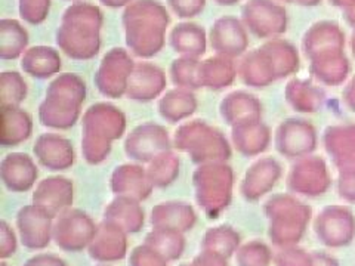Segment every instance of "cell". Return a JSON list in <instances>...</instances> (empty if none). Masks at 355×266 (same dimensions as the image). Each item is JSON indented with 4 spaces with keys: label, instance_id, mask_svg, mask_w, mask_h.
<instances>
[{
    "label": "cell",
    "instance_id": "obj_1",
    "mask_svg": "<svg viewBox=\"0 0 355 266\" xmlns=\"http://www.w3.org/2000/svg\"><path fill=\"white\" fill-rule=\"evenodd\" d=\"M231 170L222 164H209L194 173L196 200L209 218H218L231 202Z\"/></svg>",
    "mask_w": 355,
    "mask_h": 266
},
{
    "label": "cell",
    "instance_id": "obj_2",
    "mask_svg": "<svg viewBox=\"0 0 355 266\" xmlns=\"http://www.w3.org/2000/svg\"><path fill=\"white\" fill-rule=\"evenodd\" d=\"M98 227L87 213L77 209H67L53 224V240L65 251L77 253L92 242Z\"/></svg>",
    "mask_w": 355,
    "mask_h": 266
},
{
    "label": "cell",
    "instance_id": "obj_3",
    "mask_svg": "<svg viewBox=\"0 0 355 266\" xmlns=\"http://www.w3.org/2000/svg\"><path fill=\"white\" fill-rule=\"evenodd\" d=\"M53 216L37 204L22 207L17 215V227L22 246L28 250H42L53 238Z\"/></svg>",
    "mask_w": 355,
    "mask_h": 266
},
{
    "label": "cell",
    "instance_id": "obj_4",
    "mask_svg": "<svg viewBox=\"0 0 355 266\" xmlns=\"http://www.w3.org/2000/svg\"><path fill=\"white\" fill-rule=\"evenodd\" d=\"M89 256L101 263L121 260L126 256V232L111 222L104 220L98 227L96 234L89 244Z\"/></svg>",
    "mask_w": 355,
    "mask_h": 266
},
{
    "label": "cell",
    "instance_id": "obj_5",
    "mask_svg": "<svg viewBox=\"0 0 355 266\" xmlns=\"http://www.w3.org/2000/svg\"><path fill=\"white\" fill-rule=\"evenodd\" d=\"M73 203V184L65 177H48L33 194V204L43 207L53 218Z\"/></svg>",
    "mask_w": 355,
    "mask_h": 266
},
{
    "label": "cell",
    "instance_id": "obj_6",
    "mask_svg": "<svg viewBox=\"0 0 355 266\" xmlns=\"http://www.w3.org/2000/svg\"><path fill=\"white\" fill-rule=\"evenodd\" d=\"M111 190L120 197H129L141 202L150 197L153 184L148 175L138 166H120L111 176Z\"/></svg>",
    "mask_w": 355,
    "mask_h": 266
},
{
    "label": "cell",
    "instance_id": "obj_7",
    "mask_svg": "<svg viewBox=\"0 0 355 266\" xmlns=\"http://www.w3.org/2000/svg\"><path fill=\"white\" fill-rule=\"evenodd\" d=\"M2 179L8 190L24 193L35 185L37 169L27 154H9L2 161Z\"/></svg>",
    "mask_w": 355,
    "mask_h": 266
},
{
    "label": "cell",
    "instance_id": "obj_8",
    "mask_svg": "<svg viewBox=\"0 0 355 266\" xmlns=\"http://www.w3.org/2000/svg\"><path fill=\"white\" fill-rule=\"evenodd\" d=\"M194 209L182 202H168L160 203L153 209L151 224L154 228H172L181 232L193 229L196 225Z\"/></svg>",
    "mask_w": 355,
    "mask_h": 266
},
{
    "label": "cell",
    "instance_id": "obj_9",
    "mask_svg": "<svg viewBox=\"0 0 355 266\" xmlns=\"http://www.w3.org/2000/svg\"><path fill=\"white\" fill-rule=\"evenodd\" d=\"M35 154L49 170H65L74 161L71 143L55 135L40 136L35 147Z\"/></svg>",
    "mask_w": 355,
    "mask_h": 266
},
{
    "label": "cell",
    "instance_id": "obj_10",
    "mask_svg": "<svg viewBox=\"0 0 355 266\" xmlns=\"http://www.w3.org/2000/svg\"><path fill=\"white\" fill-rule=\"evenodd\" d=\"M104 220L117 225L126 234H135L144 227V210L137 200L119 197L105 209Z\"/></svg>",
    "mask_w": 355,
    "mask_h": 266
},
{
    "label": "cell",
    "instance_id": "obj_11",
    "mask_svg": "<svg viewBox=\"0 0 355 266\" xmlns=\"http://www.w3.org/2000/svg\"><path fill=\"white\" fill-rule=\"evenodd\" d=\"M128 142H144L146 145L141 147L130 157L138 161H148L153 157L155 159L162 152L169 150V136L168 132L157 125H144L137 127L129 135Z\"/></svg>",
    "mask_w": 355,
    "mask_h": 266
},
{
    "label": "cell",
    "instance_id": "obj_12",
    "mask_svg": "<svg viewBox=\"0 0 355 266\" xmlns=\"http://www.w3.org/2000/svg\"><path fill=\"white\" fill-rule=\"evenodd\" d=\"M133 61L129 60L126 57L121 58L120 64H111V60L107 55L103 61L101 69L98 71L96 76V83H98V89L101 91L104 95L108 96H120L121 94L125 92V89L128 87L125 83V79L128 73L132 70V64Z\"/></svg>",
    "mask_w": 355,
    "mask_h": 266
},
{
    "label": "cell",
    "instance_id": "obj_13",
    "mask_svg": "<svg viewBox=\"0 0 355 266\" xmlns=\"http://www.w3.org/2000/svg\"><path fill=\"white\" fill-rule=\"evenodd\" d=\"M146 244L162 253L171 262L178 260L182 256L185 238L181 231L172 228H154L150 234H147Z\"/></svg>",
    "mask_w": 355,
    "mask_h": 266
},
{
    "label": "cell",
    "instance_id": "obj_14",
    "mask_svg": "<svg viewBox=\"0 0 355 266\" xmlns=\"http://www.w3.org/2000/svg\"><path fill=\"white\" fill-rule=\"evenodd\" d=\"M2 116L12 121L10 127H3L2 142L5 147H14L30 136L31 118L26 111L14 105H2Z\"/></svg>",
    "mask_w": 355,
    "mask_h": 266
},
{
    "label": "cell",
    "instance_id": "obj_15",
    "mask_svg": "<svg viewBox=\"0 0 355 266\" xmlns=\"http://www.w3.org/2000/svg\"><path fill=\"white\" fill-rule=\"evenodd\" d=\"M171 43L175 48V52L198 57V55H203L206 49L205 31L194 24L176 26V28L172 31Z\"/></svg>",
    "mask_w": 355,
    "mask_h": 266
},
{
    "label": "cell",
    "instance_id": "obj_16",
    "mask_svg": "<svg viewBox=\"0 0 355 266\" xmlns=\"http://www.w3.org/2000/svg\"><path fill=\"white\" fill-rule=\"evenodd\" d=\"M196 107L197 103L193 94L184 91H171L160 101L159 109L163 118L171 120V123H176L181 118L191 116L196 111Z\"/></svg>",
    "mask_w": 355,
    "mask_h": 266
},
{
    "label": "cell",
    "instance_id": "obj_17",
    "mask_svg": "<svg viewBox=\"0 0 355 266\" xmlns=\"http://www.w3.org/2000/svg\"><path fill=\"white\" fill-rule=\"evenodd\" d=\"M240 242V236L231 227H216L210 228L203 238V250H210L230 258Z\"/></svg>",
    "mask_w": 355,
    "mask_h": 266
},
{
    "label": "cell",
    "instance_id": "obj_18",
    "mask_svg": "<svg viewBox=\"0 0 355 266\" xmlns=\"http://www.w3.org/2000/svg\"><path fill=\"white\" fill-rule=\"evenodd\" d=\"M27 58L39 61L37 64H30V65H24V69L27 73H30V76L33 77H39V79H44V77L52 76L55 71H58L61 69V60L55 52V49L52 48H44V46H39V48H33L30 49V52L26 55Z\"/></svg>",
    "mask_w": 355,
    "mask_h": 266
},
{
    "label": "cell",
    "instance_id": "obj_19",
    "mask_svg": "<svg viewBox=\"0 0 355 266\" xmlns=\"http://www.w3.org/2000/svg\"><path fill=\"white\" fill-rule=\"evenodd\" d=\"M178 173H180V160H176L175 155L168 151L157 155V160L151 164L147 172L151 184L160 188L171 185Z\"/></svg>",
    "mask_w": 355,
    "mask_h": 266
},
{
    "label": "cell",
    "instance_id": "obj_20",
    "mask_svg": "<svg viewBox=\"0 0 355 266\" xmlns=\"http://www.w3.org/2000/svg\"><path fill=\"white\" fill-rule=\"evenodd\" d=\"M168 259L148 244L138 246L132 250L129 266H168Z\"/></svg>",
    "mask_w": 355,
    "mask_h": 266
},
{
    "label": "cell",
    "instance_id": "obj_21",
    "mask_svg": "<svg viewBox=\"0 0 355 266\" xmlns=\"http://www.w3.org/2000/svg\"><path fill=\"white\" fill-rule=\"evenodd\" d=\"M0 256L2 259L10 258L17 251V237L12 228L9 227L6 220H2L0 224Z\"/></svg>",
    "mask_w": 355,
    "mask_h": 266
},
{
    "label": "cell",
    "instance_id": "obj_22",
    "mask_svg": "<svg viewBox=\"0 0 355 266\" xmlns=\"http://www.w3.org/2000/svg\"><path fill=\"white\" fill-rule=\"evenodd\" d=\"M175 12L182 17H196L205 8V0H169Z\"/></svg>",
    "mask_w": 355,
    "mask_h": 266
},
{
    "label": "cell",
    "instance_id": "obj_23",
    "mask_svg": "<svg viewBox=\"0 0 355 266\" xmlns=\"http://www.w3.org/2000/svg\"><path fill=\"white\" fill-rule=\"evenodd\" d=\"M193 263L196 266H228L225 256L210 250H203L198 256H196Z\"/></svg>",
    "mask_w": 355,
    "mask_h": 266
},
{
    "label": "cell",
    "instance_id": "obj_24",
    "mask_svg": "<svg viewBox=\"0 0 355 266\" xmlns=\"http://www.w3.org/2000/svg\"><path fill=\"white\" fill-rule=\"evenodd\" d=\"M24 266H69V265L58 256H55V254L42 253V254H36L35 258L28 259L24 263Z\"/></svg>",
    "mask_w": 355,
    "mask_h": 266
},
{
    "label": "cell",
    "instance_id": "obj_25",
    "mask_svg": "<svg viewBox=\"0 0 355 266\" xmlns=\"http://www.w3.org/2000/svg\"><path fill=\"white\" fill-rule=\"evenodd\" d=\"M104 5L107 6H113V8H117V6H121V5H126L128 0H103Z\"/></svg>",
    "mask_w": 355,
    "mask_h": 266
},
{
    "label": "cell",
    "instance_id": "obj_26",
    "mask_svg": "<svg viewBox=\"0 0 355 266\" xmlns=\"http://www.w3.org/2000/svg\"><path fill=\"white\" fill-rule=\"evenodd\" d=\"M181 266H196L194 263H191V265H181Z\"/></svg>",
    "mask_w": 355,
    "mask_h": 266
},
{
    "label": "cell",
    "instance_id": "obj_27",
    "mask_svg": "<svg viewBox=\"0 0 355 266\" xmlns=\"http://www.w3.org/2000/svg\"><path fill=\"white\" fill-rule=\"evenodd\" d=\"M0 266H8V265H6V263H5V262H3V263H2V265H0Z\"/></svg>",
    "mask_w": 355,
    "mask_h": 266
},
{
    "label": "cell",
    "instance_id": "obj_28",
    "mask_svg": "<svg viewBox=\"0 0 355 266\" xmlns=\"http://www.w3.org/2000/svg\"><path fill=\"white\" fill-rule=\"evenodd\" d=\"M98 266H104V265H98Z\"/></svg>",
    "mask_w": 355,
    "mask_h": 266
}]
</instances>
